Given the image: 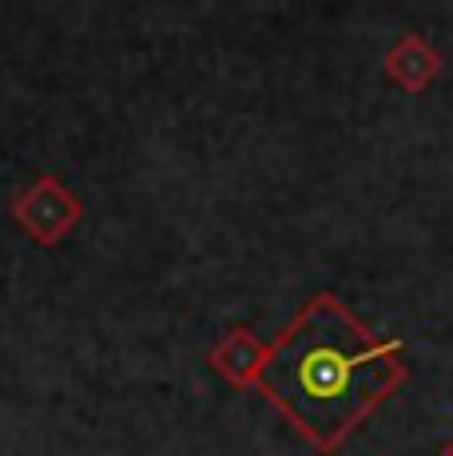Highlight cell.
Returning a JSON list of instances; mask_svg holds the SVG:
<instances>
[{
  "label": "cell",
  "instance_id": "5b68a950",
  "mask_svg": "<svg viewBox=\"0 0 453 456\" xmlns=\"http://www.w3.org/2000/svg\"><path fill=\"white\" fill-rule=\"evenodd\" d=\"M446 456H453V441H449V444H446Z\"/></svg>",
  "mask_w": 453,
  "mask_h": 456
},
{
  "label": "cell",
  "instance_id": "3957f363",
  "mask_svg": "<svg viewBox=\"0 0 453 456\" xmlns=\"http://www.w3.org/2000/svg\"><path fill=\"white\" fill-rule=\"evenodd\" d=\"M263 362H267V341L251 326H231L211 349H207V365L239 393L255 389Z\"/></svg>",
  "mask_w": 453,
  "mask_h": 456
},
{
  "label": "cell",
  "instance_id": "277c9868",
  "mask_svg": "<svg viewBox=\"0 0 453 456\" xmlns=\"http://www.w3.org/2000/svg\"><path fill=\"white\" fill-rule=\"evenodd\" d=\"M382 68H386V80L398 84L406 95H422L441 76V52L422 32H402L390 44Z\"/></svg>",
  "mask_w": 453,
  "mask_h": 456
},
{
  "label": "cell",
  "instance_id": "7a4b0ae2",
  "mask_svg": "<svg viewBox=\"0 0 453 456\" xmlns=\"http://www.w3.org/2000/svg\"><path fill=\"white\" fill-rule=\"evenodd\" d=\"M8 215H12V223L21 226L37 247L52 250L76 231V223L84 218V203L56 175H40V179H32L29 187H21L12 195Z\"/></svg>",
  "mask_w": 453,
  "mask_h": 456
},
{
  "label": "cell",
  "instance_id": "6da1fadb",
  "mask_svg": "<svg viewBox=\"0 0 453 456\" xmlns=\"http://www.w3.org/2000/svg\"><path fill=\"white\" fill-rule=\"evenodd\" d=\"M402 349L322 290L267 346L255 389L310 449L330 456L406 385Z\"/></svg>",
  "mask_w": 453,
  "mask_h": 456
}]
</instances>
